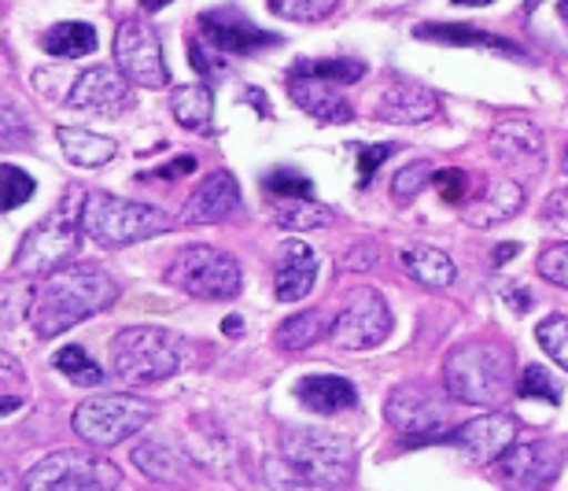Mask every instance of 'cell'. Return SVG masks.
Returning <instances> with one entry per match:
<instances>
[{"mask_svg": "<svg viewBox=\"0 0 568 491\" xmlns=\"http://www.w3.org/2000/svg\"><path fill=\"white\" fill-rule=\"evenodd\" d=\"M119 300V284L97 267H60L44 278V284L33 292L30 303V322L33 333L41 340H52L74 329L78 322L108 311Z\"/></svg>", "mask_w": 568, "mask_h": 491, "instance_id": "6da1fadb", "label": "cell"}, {"mask_svg": "<svg viewBox=\"0 0 568 491\" xmlns=\"http://www.w3.org/2000/svg\"><path fill=\"white\" fill-rule=\"evenodd\" d=\"M514 384V355L491 340H469L443 359V388L454 403L498 407Z\"/></svg>", "mask_w": 568, "mask_h": 491, "instance_id": "7a4b0ae2", "label": "cell"}, {"mask_svg": "<svg viewBox=\"0 0 568 491\" xmlns=\"http://www.w3.org/2000/svg\"><path fill=\"white\" fill-rule=\"evenodd\" d=\"M189 359L185 340L159 325H130L111 340V370L126 384H155L174 377Z\"/></svg>", "mask_w": 568, "mask_h": 491, "instance_id": "3957f363", "label": "cell"}, {"mask_svg": "<svg viewBox=\"0 0 568 491\" xmlns=\"http://www.w3.org/2000/svg\"><path fill=\"white\" fill-rule=\"evenodd\" d=\"M82 230L93 237L100 248H126L152 241V237L174 230L170 214L148 203H133L111 192H89L82 200Z\"/></svg>", "mask_w": 568, "mask_h": 491, "instance_id": "277c9868", "label": "cell"}, {"mask_svg": "<svg viewBox=\"0 0 568 491\" xmlns=\"http://www.w3.org/2000/svg\"><path fill=\"white\" fill-rule=\"evenodd\" d=\"M284 465L292 470V481L300 484H344L355 470V448L339 432L328 429H284L281 437Z\"/></svg>", "mask_w": 568, "mask_h": 491, "instance_id": "5b68a950", "label": "cell"}, {"mask_svg": "<svg viewBox=\"0 0 568 491\" xmlns=\"http://www.w3.org/2000/svg\"><path fill=\"white\" fill-rule=\"evenodd\" d=\"M78 237H82V203L63 200L49 219L38 222L22 237L11 270L19 278H49V273L71 262V255L78 251Z\"/></svg>", "mask_w": 568, "mask_h": 491, "instance_id": "8992f818", "label": "cell"}, {"mask_svg": "<svg viewBox=\"0 0 568 491\" xmlns=\"http://www.w3.org/2000/svg\"><path fill=\"white\" fill-rule=\"evenodd\" d=\"M166 284L192 300H233L241 292V262L219 248L192 244L181 248L166 267Z\"/></svg>", "mask_w": 568, "mask_h": 491, "instance_id": "52a82bcc", "label": "cell"}, {"mask_svg": "<svg viewBox=\"0 0 568 491\" xmlns=\"http://www.w3.org/2000/svg\"><path fill=\"white\" fill-rule=\"evenodd\" d=\"M155 418V407L138 395H93L74 410V432L93 448H115Z\"/></svg>", "mask_w": 568, "mask_h": 491, "instance_id": "ba28073f", "label": "cell"}, {"mask_svg": "<svg viewBox=\"0 0 568 491\" xmlns=\"http://www.w3.org/2000/svg\"><path fill=\"white\" fill-rule=\"evenodd\" d=\"M22 484L30 491H104L119 488L122 473L119 465H111L108 459L85 451H52L49 459H41L33 470L22 477Z\"/></svg>", "mask_w": 568, "mask_h": 491, "instance_id": "9c48e42d", "label": "cell"}, {"mask_svg": "<svg viewBox=\"0 0 568 491\" xmlns=\"http://www.w3.org/2000/svg\"><path fill=\"white\" fill-rule=\"evenodd\" d=\"M392 333V311L377 289H355L344 311L328 325V340L344 351H366L384 344Z\"/></svg>", "mask_w": 568, "mask_h": 491, "instance_id": "30bf717a", "label": "cell"}, {"mask_svg": "<svg viewBox=\"0 0 568 491\" xmlns=\"http://www.w3.org/2000/svg\"><path fill=\"white\" fill-rule=\"evenodd\" d=\"M388 421L403 432L406 443H439L447 440V407H439V395L428 384L406 381L388 395Z\"/></svg>", "mask_w": 568, "mask_h": 491, "instance_id": "8fae6325", "label": "cell"}, {"mask_svg": "<svg viewBox=\"0 0 568 491\" xmlns=\"http://www.w3.org/2000/svg\"><path fill=\"white\" fill-rule=\"evenodd\" d=\"M115 63L126 82L144 89H163L170 82L159 33L144 19H126L115 30Z\"/></svg>", "mask_w": 568, "mask_h": 491, "instance_id": "7c38bea8", "label": "cell"}, {"mask_svg": "<svg viewBox=\"0 0 568 491\" xmlns=\"http://www.w3.org/2000/svg\"><path fill=\"white\" fill-rule=\"evenodd\" d=\"M200 33H203V41H207L214 52H225V56H252V52H263V49H274V44H281L277 33L255 27V22L247 19L244 11H236V8L203 11Z\"/></svg>", "mask_w": 568, "mask_h": 491, "instance_id": "4fadbf2b", "label": "cell"}, {"mask_svg": "<svg viewBox=\"0 0 568 491\" xmlns=\"http://www.w3.org/2000/svg\"><path fill=\"white\" fill-rule=\"evenodd\" d=\"M67 104L74 111H93V116L119 119L122 111L133 108V89L122 71L111 67H93V71L78 74V82L67 93Z\"/></svg>", "mask_w": 568, "mask_h": 491, "instance_id": "5bb4252c", "label": "cell"}, {"mask_svg": "<svg viewBox=\"0 0 568 491\" xmlns=\"http://www.w3.org/2000/svg\"><path fill=\"white\" fill-rule=\"evenodd\" d=\"M498 473L514 488H542L561 473V448L550 440H514L498 454Z\"/></svg>", "mask_w": 568, "mask_h": 491, "instance_id": "9a60e30c", "label": "cell"}, {"mask_svg": "<svg viewBox=\"0 0 568 491\" xmlns=\"http://www.w3.org/2000/svg\"><path fill=\"white\" fill-rule=\"evenodd\" d=\"M517 440V421L509 414H480L473 421H465L454 432H447L443 443H454L465 459L476 462V465H487L503 454L509 443Z\"/></svg>", "mask_w": 568, "mask_h": 491, "instance_id": "2e32d148", "label": "cell"}, {"mask_svg": "<svg viewBox=\"0 0 568 491\" xmlns=\"http://www.w3.org/2000/svg\"><path fill=\"white\" fill-rule=\"evenodd\" d=\"M241 208V186L230 170H211L207 178L192 189V197L181 211V222L185 226H214L225 222L230 214Z\"/></svg>", "mask_w": 568, "mask_h": 491, "instance_id": "e0dca14e", "label": "cell"}, {"mask_svg": "<svg viewBox=\"0 0 568 491\" xmlns=\"http://www.w3.org/2000/svg\"><path fill=\"white\" fill-rule=\"evenodd\" d=\"M491 152L498 163L517 170H539L547 163V137L528 119H503L491 130Z\"/></svg>", "mask_w": 568, "mask_h": 491, "instance_id": "ac0fdd59", "label": "cell"}, {"mask_svg": "<svg viewBox=\"0 0 568 491\" xmlns=\"http://www.w3.org/2000/svg\"><path fill=\"white\" fill-rule=\"evenodd\" d=\"M381 122H395V126H417L439 116V97L432 89L417 86V82H388L377 93V111H373Z\"/></svg>", "mask_w": 568, "mask_h": 491, "instance_id": "d6986e66", "label": "cell"}, {"mask_svg": "<svg viewBox=\"0 0 568 491\" xmlns=\"http://www.w3.org/2000/svg\"><path fill=\"white\" fill-rule=\"evenodd\" d=\"M317 281V255L311 244L288 241L277 251V278H274V295L281 303H300L314 292Z\"/></svg>", "mask_w": 568, "mask_h": 491, "instance_id": "ffe728a7", "label": "cell"}, {"mask_svg": "<svg viewBox=\"0 0 568 491\" xmlns=\"http://www.w3.org/2000/svg\"><path fill=\"white\" fill-rule=\"evenodd\" d=\"M288 97L295 108H303L306 116L317 122H351L355 111L344 97L336 93L333 82H322V78H306V74H288Z\"/></svg>", "mask_w": 568, "mask_h": 491, "instance_id": "44dd1931", "label": "cell"}, {"mask_svg": "<svg viewBox=\"0 0 568 491\" xmlns=\"http://www.w3.org/2000/svg\"><path fill=\"white\" fill-rule=\"evenodd\" d=\"M417 38L450 44V49H484V52L509 56V60H528V52L520 49V44L498 38V33H487V30H476V27H462V22H425V27H417Z\"/></svg>", "mask_w": 568, "mask_h": 491, "instance_id": "7402d4cb", "label": "cell"}, {"mask_svg": "<svg viewBox=\"0 0 568 491\" xmlns=\"http://www.w3.org/2000/svg\"><path fill=\"white\" fill-rule=\"evenodd\" d=\"M295 399L314 410V414H339V410H351L358 403V392L347 377H336V373H311L295 384Z\"/></svg>", "mask_w": 568, "mask_h": 491, "instance_id": "603a6c76", "label": "cell"}, {"mask_svg": "<svg viewBox=\"0 0 568 491\" xmlns=\"http://www.w3.org/2000/svg\"><path fill=\"white\" fill-rule=\"evenodd\" d=\"M520 203H525V189L517 186V181H491L487 192L476 203H469V211H465V222L473 226V230H491L498 222H509L514 214L520 211Z\"/></svg>", "mask_w": 568, "mask_h": 491, "instance_id": "cb8c5ba5", "label": "cell"}, {"mask_svg": "<svg viewBox=\"0 0 568 491\" xmlns=\"http://www.w3.org/2000/svg\"><path fill=\"white\" fill-rule=\"evenodd\" d=\"M55 137H60L63 156L71 159L74 167H104L119 152V144L111 141V137L93 133V130H82V126H60V130H55Z\"/></svg>", "mask_w": 568, "mask_h": 491, "instance_id": "d4e9b609", "label": "cell"}, {"mask_svg": "<svg viewBox=\"0 0 568 491\" xmlns=\"http://www.w3.org/2000/svg\"><path fill=\"white\" fill-rule=\"evenodd\" d=\"M399 262L417 284H425V289H447V284L454 281V273H458L447 251L425 248V244L422 248H406L399 255Z\"/></svg>", "mask_w": 568, "mask_h": 491, "instance_id": "484cf974", "label": "cell"}, {"mask_svg": "<svg viewBox=\"0 0 568 491\" xmlns=\"http://www.w3.org/2000/svg\"><path fill=\"white\" fill-rule=\"evenodd\" d=\"M274 222L277 230H288V233H306V230H325L328 222L336 219L333 208L317 203L311 197H300V200H277L274 203Z\"/></svg>", "mask_w": 568, "mask_h": 491, "instance_id": "4316f807", "label": "cell"}, {"mask_svg": "<svg viewBox=\"0 0 568 491\" xmlns=\"http://www.w3.org/2000/svg\"><path fill=\"white\" fill-rule=\"evenodd\" d=\"M170 111H174V119L185 126V130L207 133L214 119V93L207 86H178L174 93H170Z\"/></svg>", "mask_w": 568, "mask_h": 491, "instance_id": "83f0119b", "label": "cell"}, {"mask_svg": "<svg viewBox=\"0 0 568 491\" xmlns=\"http://www.w3.org/2000/svg\"><path fill=\"white\" fill-rule=\"evenodd\" d=\"M41 44L55 60H78V56H89L97 49V27H89V22H55Z\"/></svg>", "mask_w": 568, "mask_h": 491, "instance_id": "f1b7e54d", "label": "cell"}, {"mask_svg": "<svg viewBox=\"0 0 568 491\" xmlns=\"http://www.w3.org/2000/svg\"><path fill=\"white\" fill-rule=\"evenodd\" d=\"M328 318L325 311H303V314H292L288 322L277 325L274 333V344L284 351H306L311 344H317L322 337H328Z\"/></svg>", "mask_w": 568, "mask_h": 491, "instance_id": "f546056e", "label": "cell"}, {"mask_svg": "<svg viewBox=\"0 0 568 491\" xmlns=\"http://www.w3.org/2000/svg\"><path fill=\"white\" fill-rule=\"evenodd\" d=\"M133 462H138V470L144 477H152V481H163V484L185 481V462H181V454L170 451L166 443H141V448L133 451Z\"/></svg>", "mask_w": 568, "mask_h": 491, "instance_id": "4dcf8cb0", "label": "cell"}, {"mask_svg": "<svg viewBox=\"0 0 568 491\" xmlns=\"http://www.w3.org/2000/svg\"><path fill=\"white\" fill-rule=\"evenodd\" d=\"M288 74L322 78V82H333V86H355L366 78V63L351 60V56H336V60H300Z\"/></svg>", "mask_w": 568, "mask_h": 491, "instance_id": "1f68e13d", "label": "cell"}, {"mask_svg": "<svg viewBox=\"0 0 568 491\" xmlns=\"http://www.w3.org/2000/svg\"><path fill=\"white\" fill-rule=\"evenodd\" d=\"M52 367L60 370L67 381H74V384H82V388H97L100 381H104V370L97 367L93 359H89V351L82 344H67L55 351V359H52Z\"/></svg>", "mask_w": 568, "mask_h": 491, "instance_id": "d6a6232c", "label": "cell"}, {"mask_svg": "<svg viewBox=\"0 0 568 491\" xmlns=\"http://www.w3.org/2000/svg\"><path fill=\"white\" fill-rule=\"evenodd\" d=\"M33 289L27 281H0V329H16L30 314Z\"/></svg>", "mask_w": 568, "mask_h": 491, "instance_id": "836d02e7", "label": "cell"}, {"mask_svg": "<svg viewBox=\"0 0 568 491\" xmlns=\"http://www.w3.org/2000/svg\"><path fill=\"white\" fill-rule=\"evenodd\" d=\"M33 189H38V181H33L22 167H11V163H0V211H16L22 208Z\"/></svg>", "mask_w": 568, "mask_h": 491, "instance_id": "e575fe53", "label": "cell"}, {"mask_svg": "<svg viewBox=\"0 0 568 491\" xmlns=\"http://www.w3.org/2000/svg\"><path fill=\"white\" fill-rule=\"evenodd\" d=\"M22 392H27V377H22V367L11 355L0 351V418L16 414L22 407Z\"/></svg>", "mask_w": 568, "mask_h": 491, "instance_id": "d590c367", "label": "cell"}, {"mask_svg": "<svg viewBox=\"0 0 568 491\" xmlns=\"http://www.w3.org/2000/svg\"><path fill=\"white\" fill-rule=\"evenodd\" d=\"M263 189H266L274 200H300V197H314L311 178H303L300 170H292V167H274V170H270V174L263 178Z\"/></svg>", "mask_w": 568, "mask_h": 491, "instance_id": "8d00e7d4", "label": "cell"}, {"mask_svg": "<svg viewBox=\"0 0 568 491\" xmlns=\"http://www.w3.org/2000/svg\"><path fill=\"white\" fill-rule=\"evenodd\" d=\"M536 340L542 344V351H547V355L568 373V318L565 314L542 318V322L536 325Z\"/></svg>", "mask_w": 568, "mask_h": 491, "instance_id": "74e56055", "label": "cell"}, {"mask_svg": "<svg viewBox=\"0 0 568 491\" xmlns=\"http://www.w3.org/2000/svg\"><path fill=\"white\" fill-rule=\"evenodd\" d=\"M339 0H270V11L292 22H317L325 16H333Z\"/></svg>", "mask_w": 568, "mask_h": 491, "instance_id": "f35d334b", "label": "cell"}, {"mask_svg": "<svg viewBox=\"0 0 568 491\" xmlns=\"http://www.w3.org/2000/svg\"><path fill=\"white\" fill-rule=\"evenodd\" d=\"M517 392L525 399H542V403H554V407L561 403V384L554 381V373L542 370V367H528L525 373H520Z\"/></svg>", "mask_w": 568, "mask_h": 491, "instance_id": "ab89813d", "label": "cell"}, {"mask_svg": "<svg viewBox=\"0 0 568 491\" xmlns=\"http://www.w3.org/2000/svg\"><path fill=\"white\" fill-rule=\"evenodd\" d=\"M0 148H30V122L19 104H0Z\"/></svg>", "mask_w": 568, "mask_h": 491, "instance_id": "60d3db41", "label": "cell"}, {"mask_svg": "<svg viewBox=\"0 0 568 491\" xmlns=\"http://www.w3.org/2000/svg\"><path fill=\"white\" fill-rule=\"evenodd\" d=\"M432 181V163L428 159H417V163H410V167H403L399 174H395V181H392V197L399 200V203H406V200H414L417 192H422L425 186Z\"/></svg>", "mask_w": 568, "mask_h": 491, "instance_id": "b9f144b4", "label": "cell"}, {"mask_svg": "<svg viewBox=\"0 0 568 491\" xmlns=\"http://www.w3.org/2000/svg\"><path fill=\"white\" fill-rule=\"evenodd\" d=\"M432 186L447 203H462L469 197V174L458 167H443V170H432Z\"/></svg>", "mask_w": 568, "mask_h": 491, "instance_id": "7bdbcfd3", "label": "cell"}, {"mask_svg": "<svg viewBox=\"0 0 568 491\" xmlns=\"http://www.w3.org/2000/svg\"><path fill=\"white\" fill-rule=\"evenodd\" d=\"M536 267H539V273H542L547 281H554V284H561V289H568V241L542 248V255H539Z\"/></svg>", "mask_w": 568, "mask_h": 491, "instance_id": "ee69618b", "label": "cell"}, {"mask_svg": "<svg viewBox=\"0 0 568 491\" xmlns=\"http://www.w3.org/2000/svg\"><path fill=\"white\" fill-rule=\"evenodd\" d=\"M395 152V144H358V189H366L381 163Z\"/></svg>", "mask_w": 568, "mask_h": 491, "instance_id": "f6af8a7d", "label": "cell"}, {"mask_svg": "<svg viewBox=\"0 0 568 491\" xmlns=\"http://www.w3.org/2000/svg\"><path fill=\"white\" fill-rule=\"evenodd\" d=\"M189 60L196 67V74H203V78H214L225 71L222 60L214 56V49H207V44H200V41H189Z\"/></svg>", "mask_w": 568, "mask_h": 491, "instance_id": "bcb514c9", "label": "cell"}, {"mask_svg": "<svg viewBox=\"0 0 568 491\" xmlns=\"http://www.w3.org/2000/svg\"><path fill=\"white\" fill-rule=\"evenodd\" d=\"M542 222L568 237V192H550L547 203H542Z\"/></svg>", "mask_w": 568, "mask_h": 491, "instance_id": "7dc6e473", "label": "cell"}, {"mask_svg": "<svg viewBox=\"0 0 568 491\" xmlns=\"http://www.w3.org/2000/svg\"><path fill=\"white\" fill-rule=\"evenodd\" d=\"M369 267H377V244L373 241L355 244L344 259H339V270H369Z\"/></svg>", "mask_w": 568, "mask_h": 491, "instance_id": "c3c4849f", "label": "cell"}, {"mask_svg": "<svg viewBox=\"0 0 568 491\" xmlns=\"http://www.w3.org/2000/svg\"><path fill=\"white\" fill-rule=\"evenodd\" d=\"M196 170V156H178V159H170L166 167H155L152 174H144V178H185Z\"/></svg>", "mask_w": 568, "mask_h": 491, "instance_id": "681fc988", "label": "cell"}, {"mask_svg": "<svg viewBox=\"0 0 568 491\" xmlns=\"http://www.w3.org/2000/svg\"><path fill=\"white\" fill-rule=\"evenodd\" d=\"M498 292H503L506 300L514 303V311H528V307H531V295H528V292H520L514 281H503V284H498Z\"/></svg>", "mask_w": 568, "mask_h": 491, "instance_id": "f907efd6", "label": "cell"}, {"mask_svg": "<svg viewBox=\"0 0 568 491\" xmlns=\"http://www.w3.org/2000/svg\"><path fill=\"white\" fill-rule=\"evenodd\" d=\"M517 251H520V244H514V241H509V244H498V248L491 251V262H495V267H506V262L514 259Z\"/></svg>", "mask_w": 568, "mask_h": 491, "instance_id": "816d5d0a", "label": "cell"}, {"mask_svg": "<svg viewBox=\"0 0 568 491\" xmlns=\"http://www.w3.org/2000/svg\"><path fill=\"white\" fill-rule=\"evenodd\" d=\"M222 329H225V333L233 337V333H241L244 325H241V318H225V325H222Z\"/></svg>", "mask_w": 568, "mask_h": 491, "instance_id": "f5cc1de1", "label": "cell"}, {"mask_svg": "<svg viewBox=\"0 0 568 491\" xmlns=\"http://www.w3.org/2000/svg\"><path fill=\"white\" fill-rule=\"evenodd\" d=\"M163 4H170V0H141V8H144V11H159Z\"/></svg>", "mask_w": 568, "mask_h": 491, "instance_id": "db71d44e", "label": "cell"}, {"mask_svg": "<svg viewBox=\"0 0 568 491\" xmlns=\"http://www.w3.org/2000/svg\"><path fill=\"white\" fill-rule=\"evenodd\" d=\"M454 4H469V8H484V4H495V0H454Z\"/></svg>", "mask_w": 568, "mask_h": 491, "instance_id": "11a10c76", "label": "cell"}, {"mask_svg": "<svg viewBox=\"0 0 568 491\" xmlns=\"http://www.w3.org/2000/svg\"><path fill=\"white\" fill-rule=\"evenodd\" d=\"M558 16L565 19V27H568V0H558Z\"/></svg>", "mask_w": 568, "mask_h": 491, "instance_id": "9f6ffc18", "label": "cell"}, {"mask_svg": "<svg viewBox=\"0 0 568 491\" xmlns=\"http://www.w3.org/2000/svg\"><path fill=\"white\" fill-rule=\"evenodd\" d=\"M565 174H568V144H565Z\"/></svg>", "mask_w": 568, "mask_h": 491, "instance_id": "6f0895ef", "label": "cell"}]
</instances>
